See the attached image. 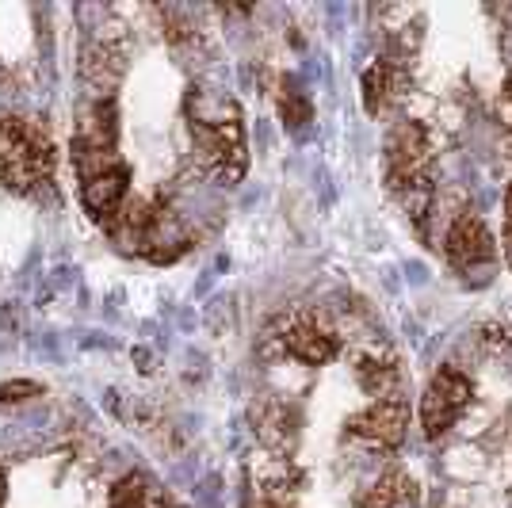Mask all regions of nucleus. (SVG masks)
<instances>
[{"label":"nucleus","mask_w":512,"mask_h":508,"mask_svg":"<svg viewBox=\"0 0 512 508\" xmlns=\"http://www.w3.org/2000/svg\"><path fill=\"white\" fill-rule=\"evenodd\" d=\"M73 169L85 214L111 230L130 203V165L119 153V107L111 96H96L73 130Z\"/></svg>","instance_id":"f257e3e1"},{"label":"nucleus","mask_w":512,"mask_h":508,"mask_svg":"<svg viewBox=\"0 0 512 508\" xmlns=\"http://www.w3.org/2000/svg\"><path fill=\"white\" fill-rule=\"evenodd\" d=\"M188 146H192L195 169L207 180L234 188L249 169V138H245V115L237 100L214 92V88H188Z\"/></svg>","instance_id":"f03ea898"},{"label":"nucleus","mask_w":512,"mask_h":508,"mask_svg":"<svg viewBox=\"0 0 512 508\" xmlns=\"http://www.w3.org/2000/svg\"><path fill=\"white\" fill-rule=\"evenodd\" d=\"M432 165H436V134L421 119H398L383 146V180L417 230H425V218L436 203Z\"/></svg>","instance_id":"7ed1b4c3"},{"label":"nucleus","mask_w":512,"mask_h":508,"mask_svg":"<svg viewBox=\"0 0 512 508\" xmlns=\"http://www.w3.org/2000/svg\"><path fill=\"white\" fill-rule=\"evenodd\" d=\"M111 237L119 249L142 256L150 264H176L180 256L192 249V233L184 226V218L172 211L161 199H138L130 195L123 214L115 218Z\"/></svg>","instance_id":"20e7f679"},{"label":"nucleus","mask_w":512,"mask_h":508,"mask_svg":"<svg viewBox=\"0 0 512 508\" xmlns=\"http://www.w3.org/2000/svg\"><path fill=\"white\" fill-rule=\"evenodd\" d=\"M54 184V142L39 123L0 115V188L31 195Z\"/></svg>","instance_id":"39448f33"},{"label":"nucleus","mask_w":512,"mask_h":508,"mask_svg":"<svg viewBox=\"0 0 512 508\" xmlns=\"http://www.w3.org/2000/svg\"><path fill=\"white\" fill-rule=\"evenodd\" d=\"M444 260L455 276L470 287H486L497 272V237L486 226V218L474 211H463L451 218L444 233Z\"/></svg>","instance_id":"423d86ee"},{"label":"nucleus","mask_w":512,"mask_h":508,"mask_svg":"<svg viewBox=\"0 0 512 508\" xmlns=\"http://www.w3.org/2000/svg\"><path fill=\"white\" fill-rule=\"evenodd\" d=\"M478 386L463 367L444 363L436 367V375L428 379L425 394H421V428L425 440H444L455 424L467 417V409L474 405Z\"/></svg>","instance_id":"0eeeda50"},{"label":"nucleus","mask_w":512,"mask_h":508,"mask_svg":"<svg viewBox=\"0 0 512 508\" xmlns=\"http://www.w3.org/2000/svg\"><path fill=\"white\" fill-rule=\"evenodd\" d=\"M409 436V402L398 398H379V402L363 405L360 413H352L344 421V444L375 451V455H394Z\"/></svg>","instance_id":"6e6552de"},{"label":"nucleus","mask_w":512,"mask_h":508,"mask_svg":"<svg viewBox=\"0 0 512 508\" xmlns=\"http://www.w3.org/2000/svg\"><path fill=\"white\" fill-rule=\"evenodd\" d=\"M279 352L302 367H325L344 352V337L314 310H295L279 321Z\"/></svg>","instance_id":"1a4fd4ad"},{"label":"nucleus","mask_w":512,"mask_h":508,"mask_svg":"<svg viewBox=\"0 0 512 508\" xmlns=\"http://www.w3.org/2000/svg\"><path fill=\"white\" fill-rule=\"evenodd\" d=\"M413 58H402V54H390L383 50L375 62L363 69L360 77V92H363V111L367 115H390L394 107L406 100L413 92Z\"/></svg>","instance_id":"9d476101"},{"label":"nucleus","mask_w":512,"mask_h":508,"mask_svg":"<svg viewBox=\"0 0 512 508\" xmlns=\"http://www.w3.org/2000/svg\"><path fill=\"white\" fill-rule=\"evenodd\" d=\"M249 421H253L256 440L268 447L272 455H279V459L295 455L302 436V413L295 402H287L279 394H260L253 409H249Z\"/></svg>","instance_id":"9b49d317"},{"label":"nucleus","mask_w":512,"mask_h":508,"mask_svg":"<svg viewBox=\"0 0 512 508\" xmlns=\"http://www.w3.org/2000/svg\"><path fill=\"white\" fill-rule=\"evenodd\" d=\"M352 375H356L360 390L371 402L402 394V363L394 356V348L383 340H371V344L352 352Z\"/></svg>","instance_id":"f8f14e48"},{"label":"nucleus","mask_w":512,"mask_h":508,"mask_svg":"<svg viewBox=\"0 0 512 508\" xmlns=\"http://www.w3.org/2000/svg\"><path fill=\"white\" fill-rule=\"evenodd\" d=\"M127 58L130 46L127 35L104 31L96 39H88L85 54H81V73L92 88H100V96H111V88L127 77Z\"/></svg>","instance_id":"ddd939ff"},{"label":"nucleus","mask_w":512,"mask_h":508,"mask_svg":"<svg viewBox=\"0 0 512 508\" xmlns=\"http://www.w3.org/2000/svg\"><path fill=\"white\" fill-rule=\"evenodd\" d=\"M169 493H165V486L153 478V474H146V470H130V474H123L115 486H111V493H107V508H169Z\"/></svg>","instance_id":"4468645a"},{"label":"nucleus","mask_w":512,"mask_h":508,"mask_svg":"<svg viewBox=\"0 0 512 508\" xmlns=\"http://www.w3.org/2000/svg\"><path fill=\"white\" fill-rule=\"evenodd\" d=\"M417 501H421L417 482L402 466H390L386 474H379V482L363 493L360 508H417Z\"/></svg>","instance_id":"2eb2a0df"},{"label":"nucleus","mask_w":512,"mask_h":508,"mask_svg":"<svg viewBox=\"0 0 512 508\" xmlns=\"http://www.w3.org/2000/svg\"><path fill=\"white\" fill-rule=\"evenodd\" d=\"M279 115H283V127L291 130H302L314 119V104L295 81H283V88H279Z\"/></svg>","instance_id":"dca6fc26"},{"label":"nucleus","mask_w":512,"mask_h":508,"mask_svg":"<svg viewBox=\"0 0 512 508\" xmlns=\"http://www.w3.org/2000/svg\"><path fill=\"white\" fill-rule=\"evenodd\" d=\"M245 508H299L295 497L287 493V482H272V486L256 489V497Z\"/></svg>","instance_id":"f3484780"},{"label":"nucleus","mask_w":512,"mask_h":508,"mask_svg":"<svg viewBox=\"0 0 512 508\" xmlns=\"http://www.w3.org/2000/svg\"><path fill=\"white\" fill-rule=\"evenodd\" d=\"M27 398H43V382L16 379V382H4V386H0V402H4V405L27 402Z\"/></svg>","instance_id":"a211bd4d"},{"label":"nucleus","mask_w":512,"mask_h":508,"mask_svg":"<svg viewBox=\"0 0 512 508\" xmlns=\"http://www.w3.org/2000/svg\"><path fill=\"white\" fill-rule=\"evenodd\" d=\"M501 241H505V260L512 268V184L505 191V233H501Z\"/></svg>","instance_id":"6ab92c4d"},{"label":"nucleus","mask_w":512,"mask_h":508,"mask_svg":"<svg viewBox=\"0 0 512 508\" xmlns=\"http://www.w3.org/2000/svg\"><path fill=\"white\" fill-rule=\"evenodd\" d=\"M501 119H505V127L512 130V73H509V81H505V88H501Z\"/></svg>","instance_id":"aec40b11"},{"label":"nucleus","mask_w":512,"mask_h":508,"mask_svg":"<svg viewBox=\"0 0 512 508\" xmlns=\"http://www.w3.org/2000/svg\"><path fill=\"white\" fill-rule=\"evenodd\" d=\"M4 489H8V482H4V470H0V505H4Z\"/></svg>","instance_id":"412c9836"},{"label":"nucleus","mask_w":512,"mask_h":508,"mask_svg":"<svg viewBox=\"0 0 512 508\" xmlns=\"http://www.w3.org/2000/svg\"><path fill=\"white\" fill-rule=\"evenodd\" d=\"M169 508H184V505H169Z\"/></svg>","instance_id":"4be33fe9"}]
</instances>
